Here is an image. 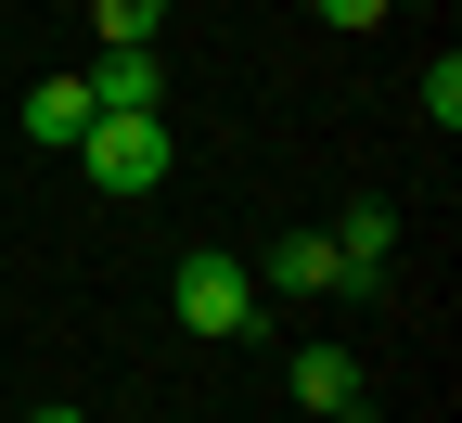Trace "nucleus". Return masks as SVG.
<instances>
[{"label":"nucleus","instance_id":"9d476101","mask_svg":"<svg viewBox=\"0 0 462 423\" xmlns=\"http://www.w3.org/2000/svg\"><path fill=\"white\" fill-rule=\"evenodd\" d=\"M26 423H90V410H26Z\"/></svg>","mask_w":462,"mask_h":423},{"label":"nucleus","instance_id":"f03ea898","mask_svg":"<svg viewBox=\"0 0 462 423\" xmlns=\"http://www.w3.org/2000/svg\"><path fill=\"white\" fill-rule=\"evenodd\" d=\"M78 167H90V193H116V206H142V193H167V115H90V129L65 142Z\"/></svg>","mask_w":462,"mask_h":423},{"label":"nucleus","instance_id":"39448f33","mask_svg":"<svg viewBox=\"0 0 462 423\" xmlns=\"http://www.w3.org/2000/svg\"><path fill=\"white\" fill-rule=\"evenodd\" d=\"M257 282H270V295H334V244H321V231H282Z\"/></svg>","mask_w":462,"mask_h":423},{"label":"nucleus","instance_id":"7ed1b4c3","mask_svg":"<svg viewBox=\"0 0 462 423\" xmlns=\"http://www.w3.org/2000/svg\"><path fill=\"white\" fill-rule=\"evenodd\" d=\"M282 385H296V410H321V423H373V385H360V359H346V346H296V359H282Z\"/></svg>","mask_w":462,"mask_h":423},{"label":"nucleus","instance_id":"f257e3e1","mask_svg":"<svg viewBox=\"0 0 462 423\" xmlns=\"http://www.w3.org/2000/svg\"><path fill=\"white\" fill-rule=\"evenodd\" d=\"M167 308H180V334H206V346H245L270 308H257V270L245 257H218V244H193L180 270H167Z\"/></svg>","mask_w":462,"mask_h":423},{"label":"nucleus","instance_id":"0eeeda50","mask_svg":"<svg viewBox=\"0 0 462 423\" xmlns=\"http://www.w3.org/2000/svg\"><path fill=\"white\" fill-rule=\"evenodd\" d=\"M90 26H103V51H142L167 26V0H90Z\"/></svg>","mask_w":462,"mask_h":423},{"label":"nucleus","instance_id":"1a4fd4ad","mask_svg":"<svg viewBox=\"0 0 462 423\" xmlns=\"http://www.w3.org/2000/svg\"><path fill=\"white\" fill-rule=\"evenodd\" d=\"M398 0H321V26H385Z\"/></svg>","mask_w":462,"mask_h":423},{"label":"nucleus","instance_id":"20e7f679","mask_svg":"<svg viewBox=\"0 0 462 423\" xmlns=\"http://www.w3.org/2000/svg\"><path fill=\"white\" fill-rule=\"evenodd\" d=\"M90 103H103V115H154V103H167L154 39H142V51H103V65H90Z\"/></svg>","mask_w":462,"mask_h":423},{"label":"nucleus","instance_id":"6e6552de","mask_svg":"<svg viewBox=\"0 0 462 423\" xmlns=\"http://www.w3.org/2000/svg\"><path fill=\"white\" fill-rule=\"evenodd\" d=\"M424 115H437V142L462 129V51H437V65H424Z\"/></svg>","mask_w":462,"mask_h":423},{"label":"nucleus","instance_id":"423d86ee","mask_svg":"<svg viewBox=\"0 0 462 423\" xmlns=\"http://www.w3.org/2000/svg\"><path fill=\"white\" fill-rule=\"evenodd\" d=\"M90 115H103V103H90V78H39V90H26V129H39V142H78Z\"/></svg>","mask_w":462,"mask_h":423}]
</instances>
